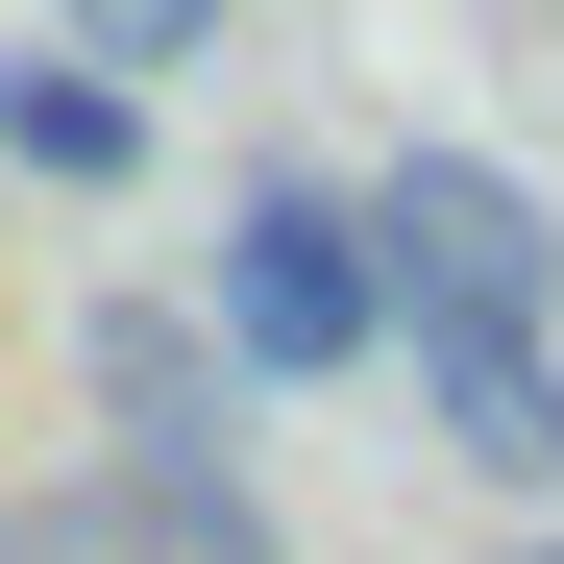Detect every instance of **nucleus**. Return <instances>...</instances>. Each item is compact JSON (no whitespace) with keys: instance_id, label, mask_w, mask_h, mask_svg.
Segmentation results:
<instances>
[{"instance_id":"nucleus-9","label":"nucleus","mask_w":564,"mask_h":564,"mask_svg":"<svg viewBox=\"0 0 564 564\" xmlns=\"http://www.w3.org/2000/svg\"><path fill=\"white\" fill-rule=\"evenodd\" d=\"M516 564H564V540H516Z\"/></svg>"},{"instance_id":"nucleus-7","label":"nucleus","mask_w":564,"mask_h":564,"mask_svg":"<svg viewBox=\"0 0 564 564\" xmlns=\"http://www.w3.org/2000/svg\"><path fill=\"white\" fill-rule=\"evenodd\" d=\"M74 50H99V74H172V50H221V0H74Z\"/></svg>"},{"instance_id":"nucleus-6","label":"nucleus","mask_w":564,"mask_h":564,"mask_svg":"<svg viewBox=\"0 0 564 564\" xmlns=\"http://www.w3.org/2000/svg\"><path fill=\"white\" fill-rule=\"evenodd\" d=\"M123 540L148 564H270V491L246 466H123Z\"/></svg>"},{"instance_id":"nucleus-4","label":"nucleus","mask_w":564,"mask_h":564,"mask_svg":"<svg viewBox=\"0 0 564 564\" xmlns=\"http://www.w3.org/2000/svg\"><path fill=\"white\" fill-rule=\"evenodd\" d=\"M74 368H99V442H123V466H246V368H221V319L123 295V319L74 344Z\"/></svg>"},{"instance_id":"nucleus-3","label":"nucleus","mask_w":564,"mask_h":564,"mask_svg":"<svg viewBox=\"0 0 564 564\" xmlns=\"http://www.w3.org/2000/svg\"><path fill=\"white\" fill-rule=\"evenodd\" d=\"M393 368H417V417L491 466V491H564V344H516V319H393Z\"/></svg>"},{"instance_id":"nucleus-2","label":"nucleus","mask_w":564,"mask_h":564,"mask_svg":"<svg viewBox=\"0 0 564 564\" xmlns=\"http://www.w3.org/2000/svg\"><path fill=\"white\" fill-rule=\"evenodd\" d=\"M368 246H393V319H564V221L516 197V172L491 148H393V172H368Z\"/></svg>"},{"instance_id":"nucleus-1","label":"nucleus","mask_w":564,"mask_h":564,"mask_svg":"<svg viewBox=\"0 0 564 564\" xmlns=\"http://www.w3.org/2000/svg\"><path fill=\"white\" fill-rule=\"evenodd\" d=\"M368 344H393V246H368V197L246 172V197H221V368H246V393H344Z\"/></svg>"},{"instance_id":"nucleus-8","label":"nucleus","mask_w":564,"mask_h":564,"mask_svg":"<svg viewBox=\"0 0 564 564\" xmlns=\"http://www.w3.org/2000/svg\"><path fill=\"white\" fill-rule=\"evenodd\" d=\"M0 564H123V491H25V516H0Z\"/></svg>"},{"instance_id":"nucleus-5","label":"nucleus","mask_w":564,"mask_h":564,"mask_svg":"<svg viewBox=\"0 0 564 564\" xmlns=\"http://www.w3.org/2000/svg\"><path fill=\"white\" fill-rule=\"evenodd\" d=\"M0 172H25V197H123L148 172V74H99V50H0Z\"/></svg>"}]
</instances>
